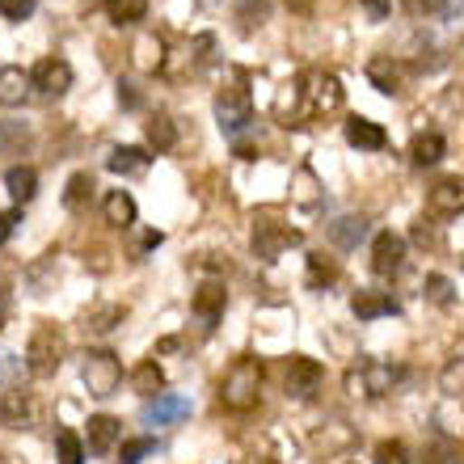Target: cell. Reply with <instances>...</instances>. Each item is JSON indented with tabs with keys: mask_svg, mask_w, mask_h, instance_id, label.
I'll return each instance as SVG.
<instances>
[{
	"mask_svg": "<svg viewBox=\"0 0 464 464\" xmlns=\"http://www.w3.org/2000/svg\"><path fill=\"white\" fill-rule=\"evenodd\" d=\"M287 98H292V111H283L279 119L287 122V127H304V122L325 119V114H334L338 106H343V85H338V76L334 72L313 68V72H304L295 85H287L283 102Z\"/></svg>",
	"mask_w": 464,
	"mask_h": 464,
	"instance_id": "cell-1",
	"label": "cell"
},
{
	"mask_svg": "<svg viewBox=\"0 0 464 464\" xmlns=\"http://www.w3.org/2000/svg\"><path fill=\"white\" fill-rule=\"evenodd\" d=\"M257 397H262V363L257 359H237L220 380V401L237 414H245V410L257 405Z\"/></svg>",
	"mask_w": 464,
	"mask_h": 464,
	"instance_id": "cell-2",
	"label": "cell"
},
{
	"mask_svg": "<svg viewBox=\"0 0 464 464\" xmlns=\"http://www.w3.org/2000/svg\"><path fill=\"white\" fill-rule=\"evenodd\" d=\"M60 354H63V338L55 325H34L30 334V346H25V372L38 380L55 376V367H60Z\"/></svg>",
	"mask_w": 464,
	"mask_h": 464,
	"instance_id": "cell-3",
	"label": "cell"
},
{
	"mask_svg": "<svg viewBox=\"0 0 464 464\" xmlns=\"http://www.w3.org/2000/svg\"><path fill=\"white\" fill-rule=\"evenodd\" d=\"M81 380H85L89 397H114L122 384V363L114 351H89L81 363Z\"/></svg>",
	"mask_w": 464,
	"mask_h": 464,
	"instance_id": "cell-4",
	"label": "cell"
},
{
	"mask_svg": "<svg viewBox=\"0 0 464 464\" xmlns=\"http://www.w3.org/2000/svg\"><path fill=\"white\" fill-rule=\"evenodd\" d=\"M401 367L392 363H380V359H367L359 372H351L346 376V389L354 392V397H384V392H392L397 384H401Z\"/></svg>",
	"mask_w": 464,
	"mask_h": 464,
	"instance_id": "cell-5",
	"label": "cell"
},
{
	"mask_svg": "<svg viewBox=\"0 0 464 464\" xmlns=\"http://www.w3.org/2000/svg\"><path fill=\"white\" fill-rule=\"evenodd\" d=\"M216 119H220V131L224 135H241L249 122H254V102L245 93L241 85L220 89L216 93Z\"/></svg>",
	"mask_w": 464,
	"mask_h": 464,
	"instance_id": "cell-6",
	"label": "cell"
},
{
	"mask_svg": "<svg viewBox=\"0 0 464 464\" xmlns=\"http://www.w3.org/2000/svg\"><path fill=\"white\" fill-rule=\"evenodd\" d=\"M30 89H38V98H63L72 89V63L60 60V55H47V60L34 63L30 72Z\"/></svg>",
	"mask_w": 464,
	"mask_h": 464,
	"instance_id": "cell-7",
	"label": "cell"
},
{
	"mask_svg": "<svg viewBox=\"0 0 464 464\" xmlns=\"http://www.w3.org/2000/svg\"><path fill=\"white\" fill-rule=\"evenodd\" d=\"M292 245H300V232L287 228V224H275V220L254 224V257H262V262H275V257L287 254Z\"/></svg>",
	"mask_w": 464,
	"mask_h": 464,
	"instance_id": "cell-8",
	"label": "cell"
},
{
	"mask_svg": "<svg viewBox=\"0 0 464 464\" xmlns=\"http://www.w3.org/2000/svg\"><path fill=\"white\" fill-rule=\"evenodd\" d=\"M140 418H144V427H178L190 418V401L178 392H160V397H148Z\"/></svg>",
	"mask_w": 464,
	"mask_h": 464,
	"instance_id": "cell-9",
	"label": "cell"
},
{
	"mask_svg": "<svg viewBox=\"0 0 464 464\" xmlns=\"http://www.w3.org/2000/svg\"><path fill=\"white\" fill-rule=\"evenodd\" d=\"M401 266H405V237L380 232L376 241H372V270H376L380 279H389V275H397Z\"/></svg>",
	"mask_w": 464,
	"mask_h": 464,
	"instance_id": "cell-10",
	"label": "cell"
},
{
	"mask_svg": "<svg viewBox=\"0 0 464 464\" xmlns=\"http://www.w3.org/2000/svg\"><path fill=\"white\" fill-rule=\"evenodd\" d=\"M321 380H325V372H321L317 359L292 354V363H287V392H292V397L308 401V397H313V392L321 389Z\"/></svg>",
	"mask_w": 464,
	"mask_h": 464,
	"instance_id": "cell-11",
	"label": "cell"
},
{
	"mask_svg": "<svg viewBox=\"0 0 464 464\" xmlns=\"http://www.w3.org/2000/svg\"><path fill=\"white\" fill-rule=\"evenodd\" d=\"M427 208L435 216H460L464 211V178H443V182L430 186Z\"/></svg>",
	"mask_w": 464,
	"mask_h": 464,
	"instance_id": "cell-12",
	"label": "cell"
},
{
	"mask_svg": "<svg viewBox=\"0 0 464 464\" xmlns=\"http://www.w3.org/2000/svg\"><path fill=\"white\" fill-rule=\"evenodd\" d=\"M367 81H372L380 93H401V85H405V63L392 60V55H376V60H367Z\"/></svg>",
	"mask_w": 464,
	"mask_h": 464,
	"instance_id": "cell-13",
	"label": "cell"
},
{
	"mask_svg": "<svg viewBox=\"0 0 464 464\" xmlns=\"http://www.w3.org/2000/svg\"><path fill=\"white\" fill-rule=\"evenodd\" d=\"M224 304H228V292L224 283H203L195 292V317L203 321V330H216V321L224 317Z\"/></svg>",
	"mask_w": 464,
	"mask_h": 464,
	"instance_id": "cell-14",
	"label": "cell"
},
{
	"mask_svg": "<svg viewBox=\"0 0 464 464\" xmlns=\"http://www.w3.org/2000/svg\"><path fill=\"white\" fill-rule=\"evenodd\" d=\"M30 422H34V401H30L22 389H9L5 397H0V427L25 430Z\"/></svg>",
	"mask_w": 464,
	"mask_h": 464,
	"instance_id": "cell-15",
	"label": "cell"
},
{
	"mask_svg": "<svg viewBox=\"0 0 464 464\" xmlns=\"http://www.w3.org/2000/svg\"><path fill=\"white\" fill-rule=\"evenodd\" d=\"M346 144H354V148H363V152H380V148L389 144V135H384V127L380 122H372V119H346Z\"/></svg>",
	"mask_w": 464,
	"mask_h": 464,
	"instance_id": "cell-16",
	"label": "cell"
},
{
	"mask_svg": "<svg viewBox=\"0 0 464 464\" xmlns=\"http://www.w3.org/2000/svg\"><path fill=\"white\" fill-rule=\"evenodd\" d=\"M122 440V422L111 414H93L89 418V452L93 456H106L114 443Z\"/></svg>",
	"mask_w": 464,
	"mask_h": 464,
	"instance_id": "cell-17",
	"label": "cell"
},
{
	"mask_svg": "<svg viewBox=\"0 0 464 464\" xmlns=\"http://www.w3.org/2000/svg\"><path fill=\"white\" fill-rule=\"evenodd\" d=\"M106 165H111V173H122V178H140V173H148L152 157H148V148L122 144V148H114L111 157H106Z\"/></svg>",
	"mask_w": 464,
	"mask_h": 464,
	"instance_id": "cell-18",
	"label": "cell"
},
{
	"mask_svg": "<svg viewBox=\"0 0 464 464\" xmlns=\"http://www.w3.org/2000/svg\"><path fill=\"white\" fill-rule=\"evenodd\" d=\"M351 313L359 321H376V317H392L397 313V300L392 295H384V292H359L351 300Z\"/></svg>",
	"mask_w": 464,
	"mask_h": 464,
	"instance_id": "cell-19",
	"label": "cell"
},
{
	"mask_svg": "<svg viewBox=\"0 0 464 464\" xmlns=\"http://www.w3.org/2000/svg\"><path fill=\"white\" fill-rule=\"evenodd\" d=\"M367 228H372V224H367L363 216H343V220L330 224V241L338 245V249H359V241L367 237Z\"/></svg>",
	"mask_w": 464,
	"mask_h": 464,
	"instance_id": "cell-20",
	"label": "cell"
},
{
	"mask_svg": "<svg viewBox=\"0 0 464 464\" xmlns=\"http://www.w3.org/2000/svg\"><path fill=\"white\" fill-rule=\"evenodd\" d=\"M443 135L440 131H422L414 135V144H410V160H414L418 169H427V165H440L443 160Z\"/></svg>",
	"mask_w": 464,
	"mask_h": 464,
	"instance_id": "cell-21",
	"label": "cell"
},
{
	"mask_svg": "<svg viewBox=\"0 0 464 464\" xmlns=\"http://www.w3.org/2000/svg\"><path fill=\"white\" fill-rule=\"evenodd\" d=\"M25 93H30V72L22 68H0V106H22Z\"/></svg>",
	"mask_w": 464,
	"mask_h": 464,
	"instance_id": "cell-22",
	"label": "cell"
},
{
	"mask_svg": "<svg viewBox=\"0 0 464 464\" xmlns=\"http://www.w3.org/2000/svg\"><path fill=\"white\" fill-rule=\"evenodd\" d=\"M102 211H106V224H114V228H131L135 224V198L127 190H111Z\"/></svg>",
	"mask_w": 464,
	"mask_h": 464,
	"instance_id": "cell-23",
	"label": "cell"
},
{
	"mask_svg": "<svg viewBox=\"0 0 464 464\" xmlns=\"http://www.w3.org/2000/svg\"><path fill=\"white\" fill-rule=\"evenodd\" d=\"M131 389L144 392V397H160V389H165V372H160L157 354H152V359H144V363L131 372Z\"/></svg>",
	"mask_w": 464,
	"mask_h": 464,
	"instance_id": "cell-24",
	"label": "cell"
},
{
	"mask_svg": "<svg viewBox=\"0 0 464 464\" xmlns=\"http://www.w3.org/2000/svg\"><path fill=\"white\" fill-rule=\"evenodd\" d=\"M5 186H9V195L17 198V203H30V198L38 195V173L30 169V165H13V169L5 173Z\"/></svg>",
	"mask_w": 464,
	"mask_h": 464,
	"instance_id": "cell-25",
	"label": "cell"
},
{
	"mask_svg": "<svg viewBox=\"0 0 464 464\" xmlns=\"http://www.w3.org/2000/svg\"><path fill=\"white\" fill-rule=\"evenodd\" d=\"M173 144H178V127H173V119L165 111L152 114V119H148V148H152V152H169Z\"/></svg>",
	"mask_w": 464,
	"mask_h": 464,
	"instance_id": "cell-26",
	"label": "cell"
},
{
	"mask_svg": "<svg viewBox=\"0 0 464 464\" xmlns=\"http://www.w3.org/2000/svg\"><path fill=\"white\" fill-rule=\"evenodd\" d=\"M122 317H127V308L122 304H98V308H89L85 313V330L89 334H111Z\"/></svg>",
	"mask_w": 464,
	"mask_h": 464,
	"instance_id": "cell-27",
	"label": "cell"
},
{
	"mask_svg": "<svg viewBox=\"0 0 464 464\" xmlns=\"http://www.w3.org/2000/svg\"><path fill=\"white\" fill-rule=\"evenodd\" d=\"M106 17L114 25H135L148 17V0H106Z\"/></svg>",
	"mask_w": 464,
	"mask_h": 464,
	"instance_id": "cell-28",
	"label": "cell"
},
{
	"mask_svg": "<svg viewBox=\"0 0 464 464\" xmlns=\"http://www.w3.org/2000/svg\"><path fill=\"white\" fill-rule=\"evenodd\" d=\"M89 198H93V178H89V173H72V178H68V190H63V208L81 211Z\"/></svg>",
	"mask_w": 464,
	"mask_h": 464,
	"instance_id": "cell-29",
	"label": "cell"
},
{
	"mask_svg": "<svg viewBox=\"0 0 464 464\" xmlns=\"http://www.w3.org/2000/svg\"><path fill=\"white\" fill-rule=\"evenodd\" d=\"M270 17V0H237V22L241 30H257Z\"/></svg>",
	"mask_w": 464,
	"mask_h": 464,
	"instance_id": "cell-30",
	"label": "cell"
},
{
	"mask_svg": "<svg viewBox=\"0 0 464 464\" xmlns=\"http://www.w3.org/2000/svg\"><path fill=\"white\" fill-rule=\"evenodd\" d=\"M160 51H165V43H160L157 34H144L140 43H135V63L152 72V68H160V63H165V55H160Z\"/></svg>",
	"mask_w": 464,
	"mask_h": 464,
	"instance_id": "cell-31",
	"label": "cell"
},
{
	"mask_svg": "<svg viewBox=\"0 0 464 464\" xmlns=\"http://www.w3.org/2000/svg\"><path fill=\"white\" fill-rule=\"evenodd\" d=\"M55 448H60V464H85V443L76 440V430H55Z\"/></svg>",
	"mask_w": 464,
	"mask_h": 464,
	"instance_id": "cell-32",
	"label": "cell"
},
{
	"mask_svg": "<svg viewBox=\"0 0 464 464\" xmlns=\"http://www.w3.org/2000/svg\"><path fill=\"white\" fill-rule=\"evenodd\" d=\"M338 279V266H334L325 254H308V287H330Z\"/></svg>",
	"mask_w": 464,
	"mask_h": 464,
	"instance_id": "cell-33",
	"label": "cell"
},
{
	"mask_svg": "<svg viewBox=\"0 0 464 464\" xmlns=\"http://www.w3.org/2000/svg\"><path fill=\"white\" fill-rule=\"evenodd\" d=\"M422 292H427L430 304H440V308H448V304L456 300L452 279H448V275H427V283H422Z\"/></svg>",
	"mask_w": 464,
	"mask_h": 464,
	"instance_id": "cell-34",
	"label": "cell"
},
{
	"mask_svg": "<svg viewBox=\"0 0 464 464\" xmlns=\"http://www.w3.org/2000/svg\"><path fill=\"white\" fill-rule=\"evenodd\" d=\"M440 389H443V397H460L464 392V359H448V367L440 372Z\"/></svg>",
	"mask_w": 464,
	"mask_h": 464,
	"instance_id": "cell-35",
	"label": "cell"
},
{
	"mask_svg": "<svg viewBox=\"0 0 464 464\" xmlns=\"http://www.w3.org/2000/svg\"><path fill=\"white\" fill-rule=\"evenodd\" d=\"M295 203H300V208H317V178L308 169L295 173Z\"/></svg>",
	"mask_w": 464,
	"mask_h": 464,
	"instance_id": "cell-36",
	"label": "cell"
},
{
	"mask_svg": "<svg viewBox=\"0 0 464 464\" xmlns=\"http://www.w3.org/2000/svg\"><path fill=\"white\" fill-rule=\"evenodd\" d=\"M376 464H410V452H405V443L397 440H384L376 443V456H372Z\"/></svg>",
	"mask_w": 464,
	"mask_h": 464,
	"instance_id": "cell-37",
	"label": "cell"
},
{
	"mask_svg": "<svg viewBox=\"0 0 464 464\" xmlns=\"http://www.w3.org/2000/svg\"><path fill=\"white\" fill-rule=\"evenodd\" d=\"M157 452V443L152 440H127L122 443V452H119V464H140L144 456H152Z\"/></svg>",
	"mask_w": 464,
	"mask_h": 464,
	"instance_id": "cell-38",
	"label": "cell"
},
{
	"mask_svg": "<svg viewBox=\"0 0 464 464\" xmlns=\"http://www.w3.org/2000/svg\"><path fill=\"white\" fill-rule=\"evenodd\" d=\"M34 9L38 0H0V17H9V22H25Z\"/></svg>",
	"mask_w": 464,
	"mask_h": 464,
	"instance_id": "cell-39",
	"label": "cell"
},
{
	"mask_svg": "<svg viewBox=\"0 0 464 464\" xmlns=\"http://www.w3.org/2000/svg\"><path fill=\"white\" fill-rule=\"evenodd\" d=\"M427 464H460V456H456L452 443H435L427 452Z\"/></svg>",
	"mask_w": 464,
	"mask_h": 464,
	"instance_id": "cell-40",
	"label": "cell"
},
{
	"mask_svg": "<svg viewBox=\"0 0 464 464\" xmlns=\"http://www.w3.org/2000/svg\"><path fill=\"white\" fill-rule=\"evenodd\" d=\"M401 5L414 13V17H427V13H443V5H448V0H401Z\"/></svg>",
	"mask_w": 464,
	"mask_h": 464,
	"instance_id": "cell-41",
	"label": "cell"
},
{
	"mask_svg": "<svg viewBox=\"0 0 464 464\" xmlns=\"http://www.w3.org/2000/svg\"><path fill=\"white\" fill-rule=\"evenodd\" d=\"M17 224H22V208L0 211V241H9L13 232H17Z\"/></svg>",
	"mask_w": 464,
	"mask_h": 464,
	"instance_id": "cell-42",
	"label": "cell"
},
{
	"mask_svg": "<svg viewBox=\"0 0 464 464\" xmlns=\"http://www.w3.org/2000/svg\"><path fill=\"white\" fill-rule=\"evenodd\" d=\"M119 106L122 111H140V93H135L131 81H119Z\"/></svg>",
	"mask_w": 464,
	"mask_h": 464,
	"instance_id": "cell-43",
	"label": "cell"
},
{
	"mask_svg": "<svg viewBox=\"0 0 464 464\" xmlns=\"http://www.w3.org/2000/svg\"><path fill=\"white\" fill-rule=\"evenodd\" d=\"M160 241H165V237H160V232H144V249H157Z\"/></svg>",
	"mask_w": 464,
	"mask_h": 464,
	"instance_id": "cell-44",
	"label": "cell"
},
{
	"mask_svg": "<svg viewBox=\"0 0 464 464\" xmlns=\"http://www.w3.org/2000/svg\"><path fill=\"white\" fill-rule=\"evenodd\" d=\"M363 5H367V9H372V17H376V22H380V17H384V5H380V0H363Z\"/></svg>",
	"mask_w": 464,
	"mask_h": 464,
	"instance_id": "cell-45",
	"label": "cell"
},
{
	"mask_svg": "<svg viewBox=\"0 0 464 464\" xmlns=\"http://www.w3.org/2000/svg\"><path fill=\"white\" fill-rule=\"evenodd\" d=\"M0 330H5V304H0Z\"/></svg>",
	"mask_w": 464,
	"mask_h": 464,
	"instance_id": "cell-46",
	"label": "cell"
},
{
	"mask_svg": "<svg viewBox=\"0 0 464 464\" xmlns=\"http://www.w3.org/2000/svg\"><path fill=\"white\" fill-rule=\"evenodd\" d=\"M460 262H464V257H460Z\"/></svg>",
	"mask_w": 464,
	"mask_h": 464,
	"instance_id": "cell-47",
	"label": "cell"
}]
</instances>
